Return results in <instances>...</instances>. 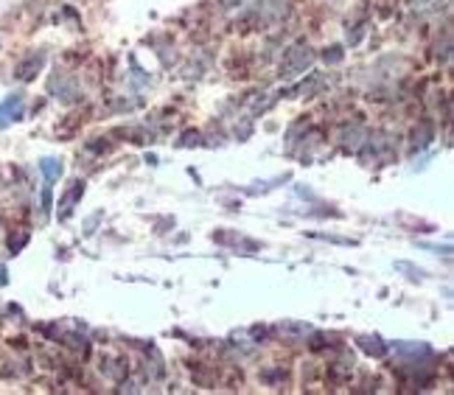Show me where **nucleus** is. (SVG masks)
<instances>
[{"mask_svg": "<svg viewBox=\"0 0 454 395\" xmlns=\"http://www.w3.org/2000/svg\"><path fill=\"white\" fill-rule=\"evenodd\" d=\"M340 59H342V50L336 48V45L326 50V62H340Z\"/></svg>", "mask_w": 454, "mask_h": 395, "instance_id": "5", "label": "nucleus"}, {"mask_svg": "<svg viewBox=\"0 0 454 395\" xmlns=\"http://www.w3.org/2000/svg\"><path fill=\"white\" fill-rule=\"evenodd\" d=\"M20 115H22V96L14 92V96H8V98L0 104V126H6L8 120H17Z\"/></svg>", "mask_w": 454, "mask_h": 395, "instance_id": "2", "label": "nucleus"}, {"mask_svg": "<svg viewBox=\"0 0 454 395\" xmlns=\"http://www.w3.org/2000/svg\"><path fill=\"white\" fill-rule=\"evenodd\" d=\"M40 64H42V54H36V56H31V62H26V64H22L17 76H20V78H31V76H34L31 70H36Z\"/></svg>", "mask_w": 454, "mask_h": 395, "instance_id": "4", "label": "nucleus"}, {"mask_svg": "<svg viewBox=\"0 0 454 395\" xmlns=\"http://www.w3.org/2000/svg\"><path fill=\"white\" fill-rule=\"evenodd\" d=\"M312 64V50L308 48H292L289 54H286V62H284V76H294V73L306 70Z\"/></svg>", "mask_w": 454, "mask_h": 395, "instance_id": "1", "label": "nucleus"}, {"mask_svg": "<svg viewBox=\"0 0 454 395\" xmlns=\"http://www.w3.org/2000/svg\"><path fill=\"white\" fill-rule=\"evenodd\" d=\"M40 168H42V174L48 176V182H54V180L62 174V162L59 160H42L40 162Z\"/></svg>", "mask_w": 454, "mask_h": 395, "instance_id": "3", "label": "nucleus"}]
</instances>
